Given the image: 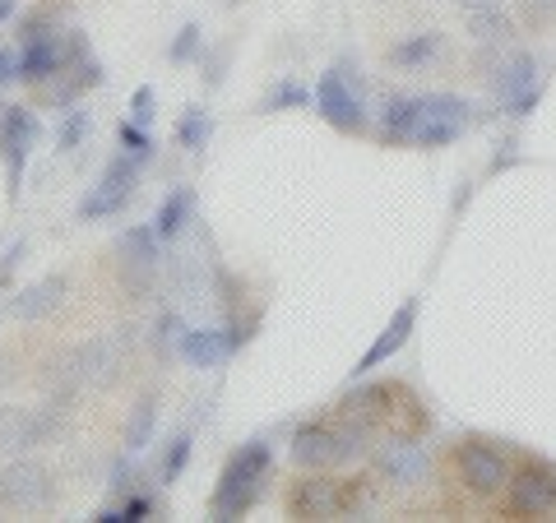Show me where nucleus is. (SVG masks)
<instances>
[{
  "label": "nucleus",
  "instance_id": "2eb2a0df",
  "mask_svg": "<svg viewBox=\"0 0 556 523\" xmlns=\"http://www.w3.org/2000/svg\"><path fill=\"white\" fill-rule=\"evenodd\" d=\"M177 357H181L186 366H195V371H214V366H223V361L232 357L228 329H186Z\"/></svg>",
  "mask_w": 556,
  "mask_h": 523
},
{
  "label": "nucleus",
  "instance_id": "58836bf2",
  "mask_svg": "<svg viewBox=\"0 0 556 523\" xmlns=\"http://www.w3.org/2000/svg\"><path fill=\"white\" fill-rule=\"evenodd\" d=\"M515 149H519L515 139H506V144H501V153L492 158V171H506V167H515V163H519V153H515Z\"/></svg>",
  "mask_w": 556,
  "mask_h": 523
},
{
  "label": "nucleus",
  "instance_id": "c756f323",
  "mask_svg": "<svg viewBox=\"0 0 556 523\" xmlns=\"http://www.w3.org/2000/svg\"><path fill=\"white\" fill-rule=\"evenodd\" d=\"M181 334H186V320L177 316V310H163V316L153 320V353L172 357L181 347Z\"/></svg>",
  "mask_w": 556,
  "mask_h": 523
},
{
  "label": "nucleus",
  "instance_id": "bb28decb",
  "mask_svg": "<svg viewBox=\"0 0 556 523\" xmlns=\"http://www.w3.org/2000/svg\"><path fill=\"white\" fill-rule=\"evenodd\" d=\"M116 139H121V153H130V158H135V167H149V163H153V149H159V144H153V139L144 135V126H139V120H121Z\"/></svg>",
  "mask_w": 556,
  "mask_h": 523
},
{
  "label": "nucleus",
  "instance_id": "cd10ccee",
  "mask_svg": "<svg viewBox=\"0 0 556 523\" xmlns=\"http://www.w3.org/2000/svg\"><path fill=\"white\" fill-rule=\"evenodd\" d=\"M339 492H343V514L362 519L376 505V482L371 477H339Z\"/></svg>",
  "mask_w": 556,
  "mask_h": 523
},
{
  "label": "nucleus",
  "instance_id": "e433bc0d",
  "mask_svg": "<svg viewBox=\"0 0 556 523\" xmlns=\"http://www.w3.org/2000/svg\"><path fill=\"white\" fill-rule=\"evenodd\" d=\"M525 14L533 28H543L547 20H556V0H525Z\"/></svg>",
  "mask_w": 556,
  "mask_h": 523
},
{
  "label": "nucleus",
  "instance_id": "c9c22d12",
  "mask_svg": "<svg viewBox=\"0 0 556 523\" xmlns=\"http://www.w3.org/2000/svg\"><path fill=\"white\" fill-rule=\"evenodd\" d=\"M130 120H139V126H149V120H153V89H135V98H130Z\"/></svg>",
  "mask_w": 556,
  "mask_h": 523
},
{
  "label": "nucleus",
  "instance_id": "72a5a7b5",
  "mask_svg": "<svg viewBox=\"0 0 556 523\" xmlns=\"http://www.w3.org/2000/svg\"><path fill=\"white\" fill-rule=\"evenodd\" d=\"M135 482H139V473H135V463H130V449H126V455H121V459L112 463V482H108V486H112L116 496H130V492H135Z\"/></svg>",
  "mask_w": 556,
  "mask_h": 523
},
{
  "label": "nucleus",
  "instance_id": "a19ab883",
  "mask_svg": "<svg viewBox=\"0 0 556 523\" xmlns=\"http://www.w3.org/2000/svg\"><path fill=\"white\" fill-rule=\"evenodd\" d=\"M459 5V14H473V10H496L501 0H455Z\"/></svg>",
  "mask_w": 556,
  "mask_h": 523
},
{
  "label": "nucleus",
  "instance_id": "f704fd0d",
  "mask_svg": "<svg viewBox=\"0 0 556 523\" xmlns=\"http://www.w3.org/2000/svg\"><path fill=\"white\" fill-rule=\"evenodd\" d=\"M24 251H28V246H24V237H20V241H10V246H5V251H0V288H5V283H10V273H14V265H24Z\"/></svg>",
  "mask_w": 556,
  "mask_h": 523
},
{
  "label": "nucleus",
  "instance_id": "f8f14e48",
  "mask_svg": "<svg viewBox=\"0 0 556 523\" xmlns=\"http://www.w3.org/2000/svg\"><path fill=\"white\" fill-rule=\"evenodd\" d=\"M482 65H486V84H492L496 107L543 89V79H538V56H529V51H510V56H496V61L482 56Z\"/></svg>",
  "mask_w": 556,
  "mask_h": 523
},
{
  "label": "nucleus",
  "instance_id": "ddd939ff",
  "mask_svg": "<svg viewBox=\"0 0 556 523\" xmlns=\"http://www.w3.org/2000/svg\"><path fill=\"white\" fill-rule=\"evenodd\" d=\"M413 329H417V296H408V302L394 310L390 324L380 329L376 343H371L367 353H362V361L353 366V375H367V371H376V366H386L390 357H399V353H404V343L413 339Z\"/></svg>",
  "mask_w": 556,
  "mask_h": 523
},
{
  "label": "nucleus",
  "instance_id": "1a4fd4ad",
  "mask_svg": "<svg viewBox=\"0 0 556 523\" xmlns=\"http://www.w3.org/2000/svg\"><path fill=\"white\" fill-rule=\"evenodd\" d=\"M135 177H139L135 158L130 153H116V158L108 163V171H102V181L79 200V222H98V218L121 214L135 195Z\"/></svg>",
  "mask_w": 556,
  "mask_h": 523
},
{
  "label": "nucleus",
  "instance_id": "c85d7f7f",
  "mask_svg": "<svg viewBox=\"0 0 556 523\" xmlns=\"http://www.w3.org/2000/svg\"><path fill=\"white\" fill-rule=\"evenodd\" d=\"M56 14L51 10H33V14H24L20 24H14V38H20V47H28V42H47V38H56Z\"/></svg>",
  "mask_w": 556,
  "mask_h": 523
},
{
  "label": "nucleus",
  "instance_id": "2f4dec72",
  "mask_svg": "<svg viewBox=\"0 0 556 523\" xmlns=\"http://www.w3.org/2000/svg\"><path fill=\"white\" fill-rule=\"evenodd\" d=\"M228 61H232V47H208L200 51V69H204V89H218L223 79H228Z\"/></svg>",
  "mask_w": 556,
  "mask_h": 523
},
{
  "label": "nucleus",
  "instance_id": "f3484780",
  "mask_svg": "<svg viewBox=\"0 0 556 523\" xmlns=\"http://www.w3.org/2000/svg\"><path fill=\"white\" fill-rule=\"evenodd\" d=\"M464 33L473 38L478 47H515L519 38V24H515V14H506V5H496V10H473V14H464Z\"/></svg>",
  "mask_w": 556,
  "mask_h": 523
},
{
  "label": "nucleus",
  "instance_id": "f03ea898",
  "mask_svg": "<svg viewBox=\"0 0 556 523\" xmlns=\"http://www.w3.org/2000/svg\"><path fill=\"white\" fill-rule=\"evenodd\" d=\"M316 112L343 135H367L371 112H367V79L353 56H339L334 65L316 79Z\"/></svg>",
  "mask_w": 556,
  "mask_h": 523
},
{
  "label": "nucleus",
  "instance_id": "7c9ffc66",
  "mask_svg": "<svg viewBox=\"0 0 556 523\" xmlns=\"http://www.w3.org/2000/svg\"><path fill=\"white\" fill-rule=\"evenodd\" d=\"M200 51H204V28L200 24H181V33L167 47V61L172 65H186V61H195Z\"/></svg>",
  "mask_w": 556,
  "mask_h": 523
},
{
  "label": "nucleus",
  "instance_id": "4c0bfd02",
  "mask_svg": "<svg viewBox=\"0 0 556 523\" xmlns=\"http://www.w3.org/2000/svg\"><path fill=\"white\" fill-rule=\"evenodd\" d=\"M538 102H543V89H533V93H525V98H515V102H506V107H501V116H529Z\"/></svg>",
  "mask_w": 556,
  "mask_h": 523
},
{
  "label": "nucleus",
  "instance_id": "0eeeda50",
  "mask_svg": "<svg viewBox=\"0 0 556 523\" xmlns=\"http://www.w3.org/2000/svg\"><path fill=\"white\" fill-rule=\"evenodd\" d=\"M33 144H38V116L28 107H5V116H0V163H5L10 200H20V190H24V167H28Z\"/></svg>",
  "mask_w": 556,
  "mask_h": 523
},
{
  "label": "nucleus",
  "instance_id": "a211bd4d",
  "mask_svg": "<svg viewBox=\"0 0 556 523\" xmlns=\"http://www.w3.org/2000/svg\"><path fill=\"white\" fill-rule=\"evenodd\" d=\"M61 296H65V278H61V273H47V278H38V283H28L20 296H14L10 310H14V320L33 324V320H47L51 310L61 306Z\"/></svg>",
  "mask_w": 556,
  "mask_h": 523
},
{
  "label": "nucleus",
  "instance_id": "aec40b11",
  "mask_svg": "<svg viewBox=\"0 0 556 523\" xmlns=\"http://www.w3.org/2000/svg\"><path fill=\"white\" fill-rule=\"evenodd\" d=\"M190 208H195V195H190L186 186L167 190V200L159 204V214H153V232H159V241H177V237L186 232Z\"/></svg>",
  "mask_w": 556,
  "mask_h": 523
},
{
  "label": "nucleus",
  "instance_id": "423d86ee",
  "mask_svg": "<svg viewBox=\"0 0 556 523\" xmlns=\"http://www.w3.org/2000/svg\"><path fill=\"white\" fill-rule=\"evenodd\" d=\"M121 366V343L112 339H89L79 347H70V353L56 357V385L61 390H79V385H102V380H112Z\"/></svg>",
  "mask_w": 556,
  "mask_h": 523
},
{
  "label": "nucleus",
  "instance_id": "6e6552de",
  "mask_svg": "<svg viewBox=\"0 0 556 523\" xmlns=\"http://www.w3.org/2000/svg\"><path fill=\"white\" fill-rule=\"evenodd\" d=\"M116 265H121V288H126V296H149L153 288V273H159V232L153 228H130V232H121L116 241Z\"/></svg>",
  "mask_w": 556,
  "mask_h": 523
},
{
  "label": "nucleus",
  "instance_id": "9d476101",
  "mask_svg": "<svg viewBox=\"0 0 556 523\" xmlns=\"http://www.w3.org/2000/svg\"><path fill=\"white\" fill-rule=\"evenodd\" d=\"M283 510L292 519H343V492L339 477H325V468H306L283 496Z\"/></svg>",
  "mask_w": 556,
  "mask_h": 523
},
{
  "label": "nucleus",
  "instance_id": "f257e3e1",
  "mask_svg": "<svg viewBox=\"0 0 556 523\" xmlns=\"http://www.w3.org/2000/svg\"><path fill=\"white\" fill-rule=\"evenodd\" d=\"M269 463H274V449H269L265 435H255V441L241 445L218 473V486H214V496H208V519L232 523V519L247 514L260 500V492H265Z\"/></svg>",
  "mask_w": 556,
  "mask_h": 523
},
{
  "label": "nucleus",
  "instance_id": "5701e85b",
  "mask_svg": "<svg viewBox=\"0 0 556 523\" xmlns=\"http://www.w3.org/2000/svg\"><path fill=\"white\" fill-rule=\"evenodd\" d=\"M153 514H159V500L144 496V492H130V496H121V505H102L93 519L98 523H144Z\"/></svg>",
  "mask_w": 556,
  "mask_h": 523
},
{
  "label": "nucleus",
  "instance_id": "4468645a",
  "mask_svg": "<svg viewBox=\"0 0 556 523\" xmlns=\"http://www.w3.org/2000/svg\"><path fill=\"white\" fill-rule=\"evenodd\" d=\"M288 455L298 468H339V445H334V422H320V417H311L292 431L288 441Z\"/></svg>",
  "mask_w": 556,
  "mask_h": 523
},
{
  "label": "nucleus",
  "instance_id": "412c9836",
  "mask_svg": "<svg viewBox=\"0 0 556 523\" xmlns=\"http://www.w3.org/2000/svg\"><path fill=\"white\" fill-rule=\"evenodd\" d=\"M464 126H468V120L422 112V116H417V126H413V135H408V144L413 149H445V144H455V139L464 135Z\"/></svg>",
  "mask_w": 556,
  "mask_h": 523
},
{
  "label": "nucleus",
  "instance_id": "dca6fc26",
  "mask_svg": "<svg viewBox=\"0 0 556 523\" xmlns=\"http://www.w3.org/2000/svg\"><path fill=\"white\" fill-rule=\"evenodd\" d=\"M417 116H422V93H390L380 102V144H408V135L417 126Z\"/></svg>",
  "mask_w": 556,
  "mask_h": 523
},
{
  "label": "nucleus",
  "instance_id": "a878e982",
  "mask_svg": "<svg viewBox=\"0 0 556 523\" xmlns=\"http://www.w3.org/2000/svg\"><path fill=\"white\" fill-rule=\"evenodd\" d=\"M306 102H316V93H306L298 79H278L274 89L260 98L255 112H283V107H306Z\"/></svg>",
  "mask_w": 556,
  "mask_h": 523
},
{
  "label": "nucleus",
  "instance_id": "ea45409f",
  "mask_svg": "<svg viewBox=\"0 0 556 523\" xmlns=\"http://www.w3.org/2000/svg\"><path fill=\"white\" fill-rule=\"evenodd\" d=\"M20 79V56L14 51H0V84H14Z\"/></svg>",
  "mask_w": 556,
  "mask_h": 523
},
{
  "label": "nucleus",
  "instance_id": "473e14b6",
  "mask_svg": "<svg viewBox=\"0 0 556 523\" xmlns=\"http://www.w3.org/2000/svg\"><path fill=\"white\" fill-rule=\"evenodd\" d=\"M89 135V112H79V107H65V120H61V130H56V149L70 153V149H79V139Z\"/></svg>",
  "mask_w": 556,
  "mask_h": 523
},
{
  "label": "nucleus",
  "instance_id": "393cba45",
  "mask_svg": "<svg viewBox=\"0 0 556 523\" xmlns=\"http://www.w3.org/2000/svg\"><path fill=\"white\" fill-rule=\"evenodd\" d=\"M190 449H195V441H190V431H177L167 441V449H163V459H159V482L163 486H172L181 473H186V463H190Z\"/></svg>",
  "mask_w": 556,
  "mask_h": 523
},
{
  "label": "nucleus",
  "instance_id": "7ed1b4c3",
  "mask_svg": "<svg viewBox=\"0 0 556 523\" xmlns=\"http://www.w3.org/2000/svg\"><path fill=\"white\" fill-rule=\"evenodd\" d=\"M450 468H455V482L464 492L482 500L501 496L515 477V459L506 449H496L492 441H482V435H459L455 449H450Z\"/></svg>",
  "mask_w": 556,
  "mask_h": 523
},
{
  "label": "nucleus",
  "instance_id": "b1692460",
  "mask_svg": "<svg viewBox=\"0 0 556 523\" xmlns=\"http://www.w3.org/2000/svg\"><path fill=\"white\" fill-rule=\"evenodd\" d=\"M208 135H214V116H208L204 107H186V116L177 120V144L200 153L208 144Z\"/></svg>",
  "mask_w": 556,
  "mask_h": 523
},
{
  "label": "nucleus",
  "instance_id": "6ab92c4d",
  "mask_svg": "<svg viewBox=\"0 0 556 523\" xmlns=\"http://www.w3.org/2000/svg\"><path fill=\"white\" fill-rule=\"evenodd\" d=\"M445 51V38L441 33H408V38H399L390 51H386V61L394 65V69H422V65H431Z\"/></svg>",
  "mask_w": 556,
  "mask_h": 523
},
{
  "label": "nucleus",
  "instance_id": "4be33fe9",
  "mask_svg": "<svg viewBox=\"0 0 556 523\" xmlns=\"http://www.w3.org/2000/svg\"><path fill=\"white\" fill-rule=\"evenodd\" d=\"M153 426H159V398L144 394V398H139V404L130 408V417H126V449H130V455L149 449Z\"/></svg>",
  "mask_w": 556,
  "mask_h": 523
},
{
  "label": "nucleus",
  "instance_id": "79ce46f5",
  "mask_svg": "<svg viewBox=\"0 0 556 523\" xmlns=\"http://www.w3.org/2000/svg\"><path fill=\"white\" fill-rule=\"evenodd\" d=\"M14 10H20V0H0V24H5Z\"/></svg>",
  "mask_w": 556,
  "mask_h": 523
},
{
  "label": "nucleus",
  "instance_id": "39448f33",
  "mask_svg": "<svg viewBox=\"0 0 556 523\" xmlns=\"http://www.w3.org/2000/svg\"><path fill=\"white\" fill-rule=\"evenodd\" d=\"M371 468H376V477L390 482V486H417L431 473V455L422 449L417 435L390 431V435H380V441L371 445Z\"/></svg>",
  "mask_w": 556,
  "mask_h": 523
},
{
  "label": "nucleus",
  "instance_id": "9b49d317",
  "mask_svg": "<svg viewBox=\"0 0 556 523\" xmlns=\"http://www.w3.org/2000/svg\"><path fill=\"white\" fill-rule=\"evenodd\" d=\"M56 496V482L42 463L14 459L5 473H0V510H42Z\"/></svg>",
  "mask_w": 556,
  "mask_h": 523
},
{
  "label": "nucleus",
  "instance_id": "20e7f679",
  "mask_svg": "<svg viewBox=\"0 0 556 523\" xmlns=\"http://www.w3.org/2000/svg\"><path fill=\"white\" fill-rule=\"evenodd\" d=\"M501 510L510 519H547L556 514V463L525 459L515 463L510 486L501 492Z\"/></svg>",
  "mask_w": 556,
  "mask_h": 523
}]
</instances>
